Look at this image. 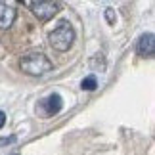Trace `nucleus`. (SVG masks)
<instances>
[{"mask_svg": "<svg viewBox=\"0 0 155 155\" xmlns=\"http://www.w3.org/2000/svg\"><path fill=\"white\" fill-rule=\"evenodd\" d=\"M21 71L31 77H42L48 71H52V61L44 56L42 52H29L21 58Z\"/></svg>", "mask_w": 155, "mask_h": 155, "instance_id": "obj_1", "label": "nucleus"}, {"mask_svg": "<svg viewBox=\"0 0 155 155\" xmlns=\"http://www.w3.org/2000/svg\"><path fill=\"white\" fill-rule=\"evenodd\" d=\"M73 40H75V29L69 21H61L48 35V42L56 52H67L73 46Z\"/></svg>", "mask_w": 155, "mask_h": 155, "instance_id": "obj_2", "label": "nucleus"}, {"mask_svg": "<svg viewBox=\"0 0 155 155\" xmlns=\"http://www.w3.org/2000/svg\"><path fill=\"white\" fill-rule=\"evenodd\" d=\"M27 8H31V12L38 17L40 21H48L59 12L61 4L52 2V0H38V2H23Z\"/></svg>", "mask_w": 155, "mask_h": 155, "instance_id": "obj_3", "label": "nucleus"}, {"mask_svg": "<svg viewBox=\"0 0 155 155\" xmlns=\"http://www.w3.org/2000/svg\"><path fill=\"white\" fill-rule=\"evenodd\" d=\"M136 52L142 58L151 59L155 56V35L153 33H144L136 42Z\"/></svg>", "mask_w": 155, "mask_h": 155, "instance_id": "obj_4", "label": "nucleus"}, {"mask_svg": "<svg viewBox=\"0 0 155 155\" xmlns=\"http://www.w3.org/2000/svg\"><path fill=\"white\" fill-rule=\"evenodd\" d=\"M61 107H63V100H61V96H59V94H50L48 98H44L42 102H40L38 109L42 111V115L52 117V115H58V113L61 111Z\"/></svg>", "mask_w": 155, "mask_h": 155, "instance_id": "obj_5", "label": "nucleus"}, {"mask_svg": "<svg viewBox=\"0 0 155 155\" xmlns=\"http://www.w3.org/2000/svg\"><path fill=\"white\" fill-rule=\"evenodd\" d=\"M17 17V10L8 2H0V29H10Z\"/></svg>", "mask_w": 155, "mask_h": 155, "instance_id": "obj_6", "label": "nucleus"}, {"mask_svg": "<svg viewBox=\"0 0 155 155\" xmlns=\"http://www.w3.org/2000/svg\"><path fill=\"white\" fill-rule=\"evenodd\" d=\"M96 86H98V81H96V77H94V75L82 79V82H81V88H82V90H96Z\"/></svg>", "mask_w": 155, "mask_h": 155, "instance_id": "obj_7", "label": "nucleus"}, {"mask_svg": "<svg viewBox=\"0 0 155 155\" xmlns=\"http://www.w3.org/2000/svg\"><path fill=\"white\" fill-rule=\"evenodd\" d=\"M105 17H107V21H109L111 25H115V21H117V15L113 14V10H109V8H107V10H105Z\"/></svg>", "mask_w": 155, "mask_h": 155, "instance_id": "obj_8", "label": "nucleus"}, {"mask_svg": "<svg viewBox=\"0 0 155 155\" xmlns=\"http://www.w3.org/2000/svg\"><path fill=\"white\" fill-rule=\"evenodd\" d=\"M12 142H15V136H10V138H2V140H0V146H4V144H12Z\"/></svg>", "mask_w": 155, "mask_h": 155, "instance_id": "obj_9", "label": "nucleus"}, {"mask_svg": "<svg viewBox=\"0 0 155 155\" xmlns=\"http://www.w3.org/2000/svg\"><path fill=\"white\" fill-rule=\"evenodd\" d=\"M4 124H6V113H4V111H0V128H2Z\"/></svg>", "mask_w": 155, "mask_h": 155, "instance_id": "obj_10", "label": "nucleus"}, {"mask_svg": "<svg viewBox=\"0 0 155 155\" xmlns=\"http://www.w3.org/2000/svg\"><path fill=\"white\" fill-rule=\"evenodd\" d=\"M14 155H17V153H14Z\"/></svg>", "mask_w": 155, "mask_h": 155, "instance_id": "obj_11", "label": "nucleus"}]
</instances>
